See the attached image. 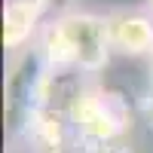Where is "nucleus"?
I'll use <instances>...</instances> for the list:
<instances>
[{
	"instance_id": "f257e3e1",
	"label": "nucleus",
	"mask_w": 153,
	"mask_h": 153,
	"mask_svg": "<svg viewBox=\"0 0 153 153\" xmlns=\"http://www.w3.org/2000/svg\"><path fill=\"white\" fill-rule=\"evenodd\" d=\"M110 34L107 19L89 9H68L55 16L40 34V58L46 71H80L86 76H95L110 61Z\"/></svg>"
},
{
	"instance_id": "f03ea898",
	"label": "nucleus",
	"mask_w": 153,
	"mask_h": 153,
	"mask_svg": "<svg viewBox=\"0 0 153 153\" xmlns=\"http://www.w3.org/2000/svg\"><path fill=\"white\" fill-rule=\"evenodd\" d=\"M65 113H68V123L76 141L98 147V150L117 147L120 138L132 126V113L123 95L110 92L104 86H95V83H86L76 89Z\"/></svg>"
},
{
	"instance_id": "7ed1b4c3",
	"label": "nucleus",
	"mask_w": 153,
	"mask_h": 153,
	"mask_svg": "<svg viewBox=\"0 0 153 153\" xmlns=\"http://www.w3.org/2000/svg\"><path fill=\"white\" fill-rule=\"evenodd\" d=\"M107 34L113 52L129 55V58H150L153 52V16L147 9L135 6H117L104 12Z\"/></svg>"
},
{
	"instance_id": "20e7f679",
	"label": "nucleus",
	"mask_w": 153,
	"mask_h": 153,
	"mask_svg": "<svg viewBox=\"0 0 153 153\" xmlns=\"http://www.w3.org/2000/svg\"><path fill=\"white\" fill-rule=\"evenodd\" d=\"M28 135L37 153H65L74 129L68 123V113H55L52 107H34L28 120Z\"/></svg>"
},
{
	"instance_id": "39448f33",
	"label": "nucleus",
	"mask_w": 153,
	"mask_h": 153,
	"mask_svg": "<svg viewBox=\"0 0 153 153\" xmlns=\"http://www.w3.org/2000/svg\"><path fill=\"white\" fill-rule=\"evenodd\" d=\"M40 19H43V6L6 3V9H3V46L6 49H22L34 37Z\"/></svg>"
},
{
	"instance_id": "423d86ee",
	"label": "nucleus",
	"mask_w": 153,
	"mask_h": 153,
	"mask_svg": "<svg viewBox=\"0 0 153 153\" xmlns=\"http://www.w3.org/2000/svg\"><path fill=\"white\" fill-rule=\"evenodd\" d=\"M6 3H34V6H43V9H46L49 0H6Z\"/></svg>"
},
{
	"instance_id": "0eeeda50",
	"label": "nucleus",
	"mask_w": 153,
	"mask_h": 153,
	"mask_svg": "<svg viewBox=\"0 0 153 153\" xmlns=\"http://www.w3.org/2000/svg\"><path fill=\"white\" fill-rule=\"evenodd\" d=\"M147 113H150V120H153V83H150V92H147Z\"/></svg>"
},
{
	"instance_id": "6e6552de",
	"label": "nucleus",
	"mask_w": 153,
	"mask_h": 153,
	"mask_svg": "<svg viewBox=\"0 0 153 153\" xmlns=\"http://www.w3.org/2000/svg\"><path fill=\"white\" fill-rule=\"evenodd\" d=\"M101 153H126V150H120V144H117V147H107V150H101Z\"/></svg>"
},
{
	"instance_id": "1a4fd4ad",
	"label": "nucleus",
	"mask_w": 153,
	"mask_h": 153,
	"mask_svg": "<svg viewBox=\"0 0 153 153\" xmlns=\"http://www.w3.org/2000/svg\"><path fill=\"white\" fill-rule=\"evenodd\" d=\"M144 9H147L150 16H153V0H144Z\"/></svg>"
},
{
	"instance_id": "9d476101",
	"label": "nucleus",
	"mask_w": 153,
	"mask_h": 153,
	"mask_svg": "<svg viewBox=\"0 0 153 153\" xmlns=\"http://www.w3.org/2000/svg\"><path fill=\"white\" fill-rule=\"evenodd\" d=\"M147 61H150V74H153V52H150V58H147Z\"/></svg>"
}]
</instances>
